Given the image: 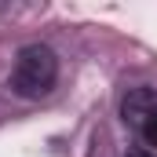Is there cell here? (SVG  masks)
Wrapping results in <instances>:
<instances>
[{
	"mask_svg": "<svg viewBox=\"0 0 157 157\" xmlns=\"http://www.w3.org/2000/svg\"><path fill=\"white\" fill-rule=\"evenodd\" d=\"M55 80H59V55L48 44H26V48H18L11 77H7L11 91L18 99H44V95H51Z\"/></svg>",
	"mask_w": 157,
	"mask_h": 157,
	"instance_id": "cell-1",
	"label": "cell"
},
{
	"mask_svg": "<svg viewBox=\"0 0 157 157\" xmlns=\"http://www.w3.org/2000/svg\"><path fill=\"white\" fill-rule=\"evenodd\" d=\"M121 117H124V124H132L135 132L150 117H157V88H146V84L128 88L124 99H121Z\"/></svg>",
	"mask_w": 157,
	"mask_h": 157,
	"instance_id": "cell-2",
	"label": "cell"
},
{
	"mask_svg": "<svg viewBox=\"0 0 157 157\" xmlns=\"http://www.w3.org/2000/svg\"><path fill=\"white\" fill-rule=\"evenodd\" d=\"M139 135H143V143L146 146H157V117H150L143 128H139Z\"/></svg>",
	"mask_w": 157,
	"mask_h": 157,
	"instance_id": "cell-3",
	"label": "cell"
},
{
	"mask_svg": "<svg viewBox=\"0 0 157 157\" xmlns=\"http://www.w3.org/2000/svg\"><path fill=\"white\" fill-rule=\"evenodd\" d=\"M128 157H154V154H146V150H139V146H135V150H128Z\"/></svg>",
	"mask_w": 157,
	"mask_h": 157,
	"instance_id": "cell-4",
	"label": "cell"
}]
</instances>
